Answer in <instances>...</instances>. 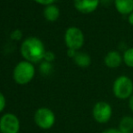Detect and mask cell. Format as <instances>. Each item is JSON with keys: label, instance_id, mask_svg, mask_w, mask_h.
<instances>
[{"label": "cell", "instance_id": "cell-1", "mask_svg": "<svg viewBox=\"0 0 133 133\" xmlns=\"http://www.w3.org/2000/svg\"><path fill=\"white\" fill-rule=\"evenodd\" d=\"M45 46L38 37L29 36L25 38L20 45V54L24 60L32 63H41L45 54Z\"/></svg>", "mask_w": 133, "mask_h": 133}, {"label": "cell", "instance_id": "cell-2", "mask_svg": "<svg viewBox=\"0 0 133 133\" xmlns=\"http://www.w3.org/2000/svg\"><path fill=\"white\" fill-rule=\"evenodd\" d=\"M35 68L34 63L25 60L17 63L13 71V78L15 82L20 85H25L34 79Z\"/></svg>", "mask_w": 133, "mask_h": 133}, {"label": "cell", "instance_id": "cell-3", "mask_svg": "<svg viewBox=\"0 0 133 133\" xmlns=\"http://www.w3.org/2000/svg\"><path fill=\"white\" fill-rule=\"evenodd\" d=\"M112 92L119 100H129L133 94V81L127 75L117 77L112 84Z\"/></svg>", "mask_w": 133, "mask_h": 133}, {"label": "cell", "instance_id": "cell-4", "mask_svg": "<svg viewBox=\"0 0 133 133\" xmlns=\"http://www.w3.org/2000/svg\"><path fill=\"white\" fill-rule=\"evenodd\" d=\"M63 39L66 47L75 51H79L85 42L83 32L77 26H70L67 28Z\"/></svg>", "mask_w": 133, "mask_h": 133}, {"label": "cell", "instance_id": "cell-5", "mask_svg": "<svg viewBox=\"0 0 133 133\" xmlns=\"http://www.w3.org/2000/svg\"><path fill=\"white\" fill-rule=\"evenodd\" d=\"M34 119L37 126L42 130H50L55 123V114L51 109L42 107L35 112Z\"/></svg>", "mask_w": 133, "mask_h": 133}, {"label": "cell", "instance_id": "cell-6", "mask_svg": "<svg viewBox=\"0 0 133 133\" xmlns=\"http://www.w3.org/2000/svg\"><path fill=\"white\" fill-rule=\"evenodd\" d=\"M91 114L96 122L105 124L110 121L112 117V107L105 101H100L93 105Z\"/></svg>", "mask_w": 133, "mask_h": 133}, {"label": "cell", "instance_id": "cell-7", "mask_svg": "<svg viewBox=\"0 0 133 133\" xmlns=\"http://www.w3.org/2000/svg\"><path fill=\"white\" fill-rule=\"evenodd\" d=\"M20 121L13 113H5L0 118V133H18Z\"/></svg>", "mask_w": 133, "mask_h": 133}, {"label": "cell", "instance_id": "cell-8", "mask_svg": "<svg viewBox=\"0 0 133 133\" xmlns=\"http://www.w3.org/2000/svg\"><path fill=\"white\" fill-rule=\"evenodd\" d=\"M101 0H74V8L84 15L91 14L97 10Z\"/></svg>", "mask_w": 133, "mask_h": 133}, {"label": "cell", "instance_id": "cell-9", "mask_svg": "<svg viewBox=\"0 0 133 133\" xmlns=\"http://www.w3.org/2000/svg\"><path fill=\"white\" fill-rule=\"evenodd\" d=\"M104 64L110 69H116L123 63V57L118 51H110L104 56Z\"/></svg>", "mask_w": 133, "mask_h": 133}, {"label": "cell", "instance_id": "cell-10", "mask_svg": "<svg viewBox=\"0 0 133 133\" xmlns=\"http://www.w3.org/2000/svg\"><path fill=\"white\" fill-rule=\"evenodd\" d=\"M115 9L123 16H129L133 12V0H113Z\"/></svg>", "mask_w": 133, "mask_h": 133}, {"label": "cell", "instance_id": "cell-11", "mask_svg": "<svg viewBox=\"0 0 133 133\" xmlns=\"http://www.w3.org/2000/svg\"><path fill=\"white\" fill-rule=\"evenodd\" d=\"M60 13L61 12H60L59 7L53 4V5L44 6L43 15H44V17L46 21L53 23V22L57 21L58 18L60 17Z\"/></svg>", "mask_w": 133, "mask_h": 133}, {"label": "cell", "instance_id": "cell-12", "mask_svg": "<svg viewBox=\"0 0 133 133\" xmlns=\"http://www.w3.org/2000/svg\"><path fill=\"white\" fill-rule=\"evenodd\" d=\"M72 60H74V63L81 68H87L91 63V58L90 54L84 53V52L78 51Z\"/></svg>", "mask_w": 133, "mask_h": 133}, {"label": "cell", "instance_id": "cell-13", "mask_svg": "<svg viewBox=\"0 0 133 133\" xmlns=\"http://www.w3.org/2000/svg\"><path fill=\"white\" fill-rule=\"evenodd\" d=\"M119 130L121 133H132L133 132V117L131 116H124L119 121Z\"/></svg>", "mask_w": 133, "mask_h": 133}, {"label": "cell", "instance_id": "cell-14", "mask_svg": "<svg viewBox=\"0 0 133 133\" xmlns=\"http://www.w3.org/2000/svg\"><path fill=\"white\" fill-rule=\"evenodd\" d=\"M39 71H40V72L43 75H50L54 71L53 63L46 61H42L40 63V65H39Z\"/></svg>", "mask_w": 133, "mask_h": 133}, {"label": "cell", "instance_id": "cell-15", "mask_svg": "<svg viewBox=\"0 0 133 133\" xmlns=\"http://www.w3.org/2000/svg\"><path fill=\"white\" fill-rule=\"evenodd\" d=\"M123 63L130 68H133V47H130L124 51L122 54Z\"/></svg>", "mask_w": 133, "mask_h": 133}, {"label": "cell", "instance_id": "cell-16", "mask_svg": "<svg viewBox=\"0 0 133 133\" xmlns=\"http://www.w3.org/2000/svg\"><path fill=\"white\" fill-rule=\"evenodd\" d=\"M22 37H23V32L20 29H15L10 34V38L14 41H20Z\"/></svg>", "mask_w": 133, "mask_h": 133}, {"label": "cell", "instance_id": "cell-17", "mask_svg": "<svg viewBox=\"0 0 133 133\" xmlns=\"http://www.w3.org/2000/svg\"><path fill=\"white\" fill-rule=\"evenodd\" d=\"M55 60V54H54V52L52 51H46L45 54H44V60L43 61H46V62H49V63H52Z\"/></svg>", "mask_w": 133, "mask_h": 133}, {"label": "cell", "instance_id": "cell-18", "mask_svg": "<svg viewBox=\"0 0 133 133\" xmlns=\"http://www.w3.org/2000/svg\"><path fill=\"white\" fill-rule=\"evenodd\" d=\"M5 105H6V101H5V97L3 93L0 91V113L5 110Z\"/></svg>", "mask_w": 133, "mask_h": 133}, {"label": "cell", "instance_id": "cell-19", "mask_svg": "<svg viewBox=\"0 0 133 133\" xmlns=\"http://www.w3.org/2000/svg\"><path fill=\"white\" fill-rule=\"evenodd\" d=\"M33 1H35V3L39 4V5H42L46 6V5H53V4H54V2H55L56 0H33Z\"/></svg>", "mask_w": 133, "mask_h": 133}, {"label": "cell", "instance_id": "cell-20", "mask_svg": "<svg viewBox=\"0 0 133 133\" xmlns=\"http://www.w3.org/2000/svg\"><path fill=\"white\" fill-rule=\"evenodd\" d=\"M101 133H121L118 128H108L103 130Z\"/></svg>", "mask_w": 133, "mask_h": 133}, {"label": "cell", "instance_id": "cell-21", "mask_svg": "<svg viewBox=\"0 0 133 133\" xmlns=\"http://www.w3.org/2000/svg\"><path fill=\"white\" fill-rule=\"evenodd\" d=\"M78 51H75V50H72V49H67V55H68V57L72 58V59H74V57L75 56V54H77Z\"/></svg>", "mask_w": 133, "mask_h": 133}, {"label": "cell", "instance_id": "cell-22", "mask_svg": "<svg viewBox=\"0 0 133 133\" xmlns=\"http://www.w3.org/2000/svg\"><path fill=\"white\" fill-rule=\"evenodd\" d=\"M129 108H130V110L133 112V94L130 96V98L129 99Z\"/></svg>", "mask_w": 133, "mask_h": 133}, {"label": "cell", "instance_id": "cell-23", "mask_svg": "<svg viewBox=\"0 0 133 133\" xmlns=\"http://www.w3.org/2000/svg\"><path fill=\"white\" fill-rule=\"evenodd\" d=\"M128 22L130 25H132L133 26V12L128 16Z\"/></svg>", "mask_w": 133, "mask_h": 133}, {"label": "cell", "instance_id": "cell-24", "mask_svg": "<svg viewBox=\"0 0 133 133\" xmlns=\"http://www.w3.org/2000/svg\"><path fill=\"white\" fill-rule=\"evenodd\" d=\"M110 2H111V0H101V3L103 4V5H105V6H108L110 4Z\"/></svg>", "mask_w": 133, "mask_h": 133}, {"label": "cell", "instance_id": "cell-25", "mask_svg": "<svg viewBox=\"0 0 133 133\" xmlns=\"http://www.w3.org/2000/svg\"><path fill=\"white\" fill-rule=\"evenodd\" d=\"M132 133H133V132H132Z\"/></svg>", "mask_w": 133, "mask_h": 133}]
</instances>
